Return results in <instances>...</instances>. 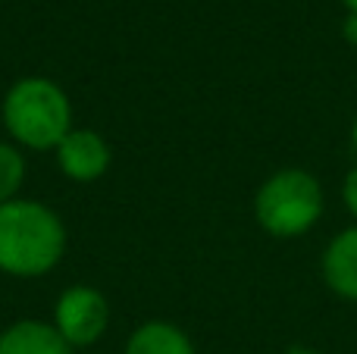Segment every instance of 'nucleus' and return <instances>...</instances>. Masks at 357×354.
Returning <instances> with one entry per match:
<instances>
[{
	"mask_svg": "<svg viewBox=\"0 0 357 354\" xmlns=\"http://www.w3.org/2000/svg\"><path fill=\"white\" fill-rule=\"evenodd\" d=\"M66 251V226L50 207L38 201L0 204V270L10 276H44Z\"/></svg>",
	"mask_w": 357,
	"mask_h": 354,
	"instance_id": "f257e3e1",
	"label": "nucleus"
},
{
	"mask_svg": "<svg viewBox=\"0 0 357 354\" xmlns=\"http://www.w3.org/2000/svg\"><path fill=\"white\" fill-rule=\"evenodd\" d=\"M3 125L22 148L56 151V144L73 132V104L56 82L29 75L6 91Z\"/></svg>",
	"mask_w": 357,
	"mask_h": 354,
	"instance_id": "f03ea898",
	"label": "nucleus"
},
{
	"mask_svg": "<svg viewBox=\"0 0 357 354\" xmlns=\"http://www.w3.org/2000/svg\"><path fill=\"white\" fill-rule=\"evenodd\" d=\"M323 185L301 167L276 169L254 194V217L273 238H298L310 232L323 217Z\"/></svg>",
	"mask_w": 357,
	"mask_h": 354,
	"instance_id": "7ed1b4c3",
	"label": "nucleus"
},
{
	"mask_svg": "<svg viewBox=\"0 0 357 354\" xmlns=\"http://www.w3.org/2000/svg\"><path fill=\"white\" fill-rule=\"evenodd\" d=\"M110 323L107 298L91 286H73L60 295L54 311V326L73 348L94 345Z\"/></svg>",
	"mask_w": 357,
	"mask_h": 354,
	"instance_id": "20e7f679",
	"label": "nucleus"
},
{
	"mask_svg": "<svg viewBox=\"0 0 357 354\" xmlns=\"http://www.w3.org/2000/svg\"><path fill=\"white\" fill-rule=\"evenodd\" d=\"M56 163L73 182H94L110 169V144L91 129H73L56 144Z\"/></svg>",
	"mask_w": 357,
	"mask_h": 354,
	"instance_id": "39448f33",
	"label": "nucleus"
},
{
	"mask_svg": "<svg viewBox=\"0 0 357 354\" xmlns=\"http://www.w3.org/2000/svg\"><path fill=\"white\" fill-rule=\"evenodd\" d=\"M323 282L329 292L357 305V226L342 229L323 251Z\"/></svg>",
	"mask_w": 357,
	"mask_h": 354,
	"instance_id": "423d86ee",
	"label": "nucleus"
},
{
	"mask_svg": "<svg viewBox=\"0 0 357 354\" xmlns=\"http://www.w3.org/2000/svg\"><path fill=\"white\" fill-rule=\"evenodd\" d=\"M0 354H73V345L44 320H19L0 332Z\"/></svg>",
	"mask_w": 357,
	"mask_h": 354,
	"instance_id": "0eeeda50",
	"label": "nucleus"
},
{
	"mask_svg": "<svg viewBox=\"0 0 357 354\" xmlns=\"http://www.w3.org/2000/svg\"><path fill=\"white\" fill-rule=\"evenodd\" d=\"M126 354H195V345L178 326L167 320H148L129 336Z\"/></svg>",
	"mask_w": 357,
	"mask_h": 354,
	"instance_id": "6e6552de",
	"label": "nucleus"
},
{
	"mask_svg": "<svg viewBox=\"0 0 357 354\" xmlns=\"http://www.w3.org/2000/svg\"><path fill=\"white\" fill-rule=\"evenodd\" d=\"M25 182V157L16 144L0 141V204L16 201L19 188Z\"/></svg>",
	"mask_w": 357,
	"mask_h": 354,
	"instance_id": "1a4fd4ad",
	"label": "nucleus"
},
{
	"mask_svg": "<svg viewBox=\"0 0 357 354\" xmlns=\"http://www.w3.org/2000/svg\"><path fill=\"white\" fill-rule=\"evenodd\" d=\"M342 201H345L348 213H351V217L357 220V167L348 169L345 182H342Z\"/></svg>",
	"mask_w": 357,
	"mask_h": 354,
	"instance_id": "9d476101",
	"label": "nucleus"
},
{
	"mask_svg": "<svg viewBox=\"0 0 357 354\" xmlns=\"http://www.w3.org/2000/svg\"><path fill=\"white\" fill-rule=\"evenodd\" d=\"M342 35H345L348 44H357V13H348L345 25H342Z\"/></svg>",
	"mask_w": 357,
	"mask_h": 354,
	"instance_id": "9b49d317",
	"label": "nucleus"
},
{
	"mask_svg": "<svg viewBox=\"0 0 357 354\" xmlns=\"http://www.w3.org/2000/svg\"><path fill=\"white\" fill-rule=\"evenodd\" d=\"M285 354H323V351H317V348H289Z\"/></svg>",
	"mask_w": 357,
	"mask_h": 354,
	"instance_id": "f8f14e48",
	"label": "nucleus"
},
{
	"mask_svg": "<svg viewBox=\"0 0 357 354\" xmlns=\"http://www.w3.org/2000/svg\"><path fill=\"white\" fill-rule=\"evenodd\" d=\"M342 3H345L348 13H357V0H342Z\"/></svg>",
	"mask_w": 357,
	"mask_h": 354,
	"instance_id": "ddd939ff",
	"label": "nucleus"
},
{
	"mask_svg": "<svg viewBox=\"0 0 357 354\" xmlns=\"http://www.w3.org/2000/svg\"><path fill=\"white\" fill-rule=\"evenodd\" d=\"M354 144H357V119H354Z\"/></svg>",
	"mask_w": 357,
	"mask_h": 354,
	"instance_id": "4468645a",
	"label": "nucleus"
}]
</instances>
